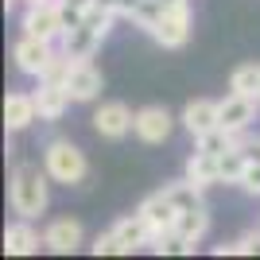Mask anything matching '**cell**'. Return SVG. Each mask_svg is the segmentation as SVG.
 I'll list each match as a JSON object with an SVG mask.
<instances>
[{"label":"cell","instance_id":"12","mask_svg":"<svg viewBox=\"0 0 260 260\" xmlns=\"http://www.w3.org/2000/svg\"><path fill=\"white\" fill-rule=\"evenodd\" d=\"M183 124H186L190 136H202V132H210V128L221 124V105L210 101V98H194L190 105L183 109Z\"/></svg>","mask_w":260,"mask_h":260},{"label":"cell","instance_id":"22","mask_svg":"<svg viewBox=\"0 0 260 260\" xmlns=\"http://www.w3.org/2000/svg\"><path fill=\"white\" fill-rule=\"evenodd\" d=\"M245 163L249 155L241 152V148H229V152L217 155V171H221V183H241V175H245Z\"/></svg>","mask_w":260,"mask_h":260},{"label":"cell","instance_id":"7","mask_svg":"<svg viewBox=\"0 0 260 260\" xmlns=\"http://www.w3.org/2000/svg\"><path fill=\"white\" fill-rule=\"evenodd\" d=\"M171 128H175V117L167 113L163 105H144V109H136V136H140L144 144H163L167 136H171Z\"/></svg>","mask_w":260,"mask_h":260},{"label":"cell","instance_id":"16","mask_svg":"<svg viewBox=\"0 0 260 260\" xmlns=\"http://www.w3.org/2000/svg\"><path fill=\"white\" fill-rule=\"evenodd\" d=\"M113 233L120 237V245H124V252H136V249H144V245H152V233L155 229L148 225V217L136 210V214H128V217H120L117 225H113Z\"/></svg>","mask_w":260,"mask_h":260},{"label":"cell","instance_id":"13","mask_svg":"<svg viewBox=\"0 0 260 260\" xmlns=\"http://www.w3.org/2000/svg\"><path fill=\"white\" fill-rule=\"evenodd\" d=\"M58 51L66 54V58H93V54H98V47H101V35L98 31H89L86 23H74V27H66V35L62 39H58Z\"/></svg>","mask_w":260,"mask_h":260},{"label":"cell","instance_id":"9","mask_svg":"<svg viewBox=\"0 0 260 260\" xmlns=\"http://www.w3.org/2000/svg\"><path fill=\"white\" fill-rule=\"evenodd\" d=\"M217 105H221V128H229V132H249V124L256 120V105H260V101L229 89V98L217 101Z\"/></svg>","mask_w":260,"mask_h":260},{"label":"cell","instance_id":"17","mask_svg":"<svg viewBox=\"0 0 260 260\" xmlns=\"http://www.w3.org/2000/svg\"><path fill=\"white\" fill-rule=\"evenodd\" d=\"M39 245H43V237L31 229L27 217H20L16 225L4 229V252L8 256H31V252H39Z\"/></svg>","mask_w":260,"mask_h":260},{"label":"cell","instance_id":"6","mask_svg":"<svg viewBox=\"0 0 260 260\" xmlns=\"http://www.w3.org/2000/svg\"><path fill=\"white\" fill-rule=\"evenodd\" d=\"M93 128L105 140H124L132 128H136V113H132L124 101H105V105L93 113Z\"/></svg>","mask_w":260,"mask_h":260},{"label":"cell","instance_id":"19","mask_svg":"<svg viewBox=\"0 0 260 260\" xmlns=\"http://www.w3.org/2000/svg\"><path fill=\"white\" fill-rule=\"evenodd\" d=\"M186 179L194 186H214V183H221V171H217V155H206V152H198L194 148V155L186 159Z\"/></svg>","mask_w":260,"mask_h":260},{"label":"cell","instance_id":"3","mask_svg":"<svg viewBox=\"0 0 260 260\" xmlns=\"http://www.w3.org/2000/svg\"><path fill=\"white\" fill-rule=\"evenodd\" d=\"M148 35L159 47H171V51L183 47L190 39V0H167V12L148 27Z\"/></svg>","mask_w":260,"mask_h":260},{"label":"cell","instance_id":"26","mask_svg":"<svg viewBox=\"0 0 260 260\" xmlns=\"http://www.w3.org/2000/svg\"><path fill=\"white\" fill-rule=\"evenodd\" d=\"M93 4H98V0H58V8H62V16H66V27H74Z\"/></svg>","mask_w":260,"mask_h":260},{"label":"cell","instance_id":"28","mask_svg":"<svg viewBox=\"0 0 260 260\" xmlns=\"http://www.w3.org/2000/svg\"><path fill=\"white\" fill-rule=\"evenodd\" d=\"M237 148L249 159H260V136H245V132H237Z\"/></svg>","mask_w":260,"mask_h":260},{"label":"cell","instance_id":"1","mask_svg":"<svg viewBox=\"0 0 260 260\" xmlns=\"http://www.w3.org/2000/svg\"><path fill=\"white\" fill-rule=\"evenodd\" d=\"M47 167H35V163H20L16 171H12L8 179V202L12 210L20 217H27V221H35L39 214H47V202H51V194H47Z\"/></svg>","mask_w":260,"mask_h":260},{"label":"cell","instance_id":"30","mask_svg":"<svg viewBox=\"0 0 260 260\" xmlns=\"http://www.w3.org/2000/svg\"><path fill=\"white\" fill-rule=\"evenodd\" d=\"M4 8H8V12H12V8H16V0H4Z\"/></svg>","mask_w":260,"mask_h":260},{"label":"cell","instance_id":"4","mask_svg":"<svg viewBox=\"0 0 260 260\" xmlns=\"http://www.w3.org/2000/svg\"><path fill=\"white\" fill-rule=\"evenodd\" d=\"M20 27H23V35L58 43V39L66 35V16H62V8H58V0H54V4H27Z\"/></svg>","mask_w":260,"mask_h":260},{"label":"cell","instance_id":"15","mask_svg":"<svg viewBox=\"0 0 260 260\" xmlns=\"http://www.w3.org/2000/svg\"><path fill=\"white\" fill-rule=\"evenodd\" d=\"M31 120H39L35 93H8V98H4V128H8V132L27 128Z\"/></svg>","mask_w":260,"mask_h":260},{"label":"cell","instance_id":"14","mask_svg":"<svg viewBox=\"0 0 260 260\" xmlns=\"http://www.w3.org/2000/svg\"><path fill=\"white\" fill-rule=\"evenodd\" d=\"M43 245L51 252H74L82 245V225L74 217H54L51 225L43 229Z\"/></svg>","mask_w":260,"mask_h":260},{"label":"cell","instance_id":"5","mask_svg":"<svg viewBox=\"0 0 260 260\" xmlns=\"http://www.w3.org/2000/svg\"><path fill=\"white\" fill-rule=\"evenodd\" d=\"M54 54H58V51H54L47 39H35V35H23L20 43L12 47L16 70H20V74H27V78H35V82L47 74V66L54 62Z\"/></svg>","mask_w":260,"mask_h":260},{"label":"cell","instance_id":"29","mask_svg":"<svg viewBox=\"0 0 260 260\" xmlns=\"http://www.w3.org/2000/svg\"><path fill=\"white\" fill-rule=\"evenodd\" d=\"M23 4H54V0H23Z\"/></svg>","mask_w":260,"mask_h":260},{"label":"cell","instance_id":"18","mask_svg":"<svg viewBox=\"0 0 260 260\" xmlns=\"http://www.w3.org/2000/svg\"><path fill=\"white\" fill-rule=\"evenodd\" d=\"M206 229H210V214H206V206L179 210V217H175V233H179L186 245H198V241L206 237Z\"/></svg>","mask_w":260,"mask_h":260},{"label":"cell","instance_id":"24","mask_svg":"<svg viewBox=\"0 0 260 260\" xmlns=\"http://www.w3.org/2000/svg\"><path fill=\"white\" fill-rule=\"evenodd\" d=\"M252 252H260V237L256 233H245V237H237L233 245H221L217 256H252Z\"/></svg>","mask_w":260,"mask_h":260},{"label":"cell","instance_id":"8","mask_svg":"<svg viewBox=\"0 0 260 260\" xmlns=\"http://www.w3.org/2000/svg\"><path fill=\"white\" fill-rule=\"evenodd\" d=\"M66 89H70L74 101H93L101 93V70L89 62V58L70 62V70H66Z\"/></svg>","mask_w":260,"mask_h":260},{"label":"cell","instance_id":"23","mask_svg":"<svg viewBox=\"0 0 260 260\" xmlns=\"http://www.w3.org/2000/svg\"><path fill=\"white\" fill-rule=\"evenodd\" d=\"M163 190H167V198H171V202H175L179 210L202 206V186H194L190 179H183V183H167Z\"/></svg>","mask_w":260,"mask_h":260},{"label":"cell","instance_id":"20","mask_svg":"<svg viewBox=\"0 0 260 260\" xmlns=\"http://www.w3.org/2000/svg\"><path fill=\"white\" fill-rule=\"evenodd\" d=\"M229 89L233 93H245V98H256L260 101V62H245L229 74Z\"/></svg>","mask_w":260,"mask_h":260},{"label":"cell","instance_id":"21","mask_svg":"<svg viewBox=\"0 0 260 260\" xmlns=\"http://www.w3.org/2000/svg\"><path fill=\"white\" fill-rule=\"evenodd\" d=\"M198 140V152H206V155H221V152H229V148H237V132H229V128H210V132H202V136H194Z\"/></svg>","mask_w":260,"mask_h":260},{"label":"cell","instance_id":"25","mask_svg":"<svg viewBox=\"0 0 260 260\" xmlns=\"http://www.w3.org/2000/svg\"><path fill=\"white\" fill-rule=\"evenodd\" d=\"M89 249H93V256H124V245H120V237L113 229H109V233H98Z\"/></svg>","mask_w":260,"mask_h":260},{"label":"cell","instance_id":"2","mask_svg":"<svg viewBox=\"0 0 260 260\" xmlns=\"http://www.w3.org/2000/svg\"><path fill=\"white\" fill-rule=\"evenodd\" d=\"M43 167L51 175V183H62V186H82L89 179V159L86 152L70 140H51L43 148Z\"/></svg>","mask_w":260,"mask_h":260},{"label":"cell","instance_id":"10","mask_svg":"<svg viewBox=\"0 0 260 260\" xmlns=\"http://www.w3.org/2000/svg\"><path fill=\"white\" fill-rule=\"evenodd\" d=\"M70 89H66V82H47V78H39V86H35V105H39V120H58L70 109Z\"/></svg>","mask_w":260,"mask_h":260},{"label":"cell","instance_id":"27","mask_svg":"<svg viewBox=\"0 0 260 260\" xmlns=\"http://www.w3.org/2000/svg\"><path fill=\"white\" fill-rule=\"evenodd\" d=\"M241 190L245 194H260V159H249L245 163V175H241Z\"/></svg>","mask_w":260,"mask_h":260},{"label":"cell","instance_id":"11","mask_svg":"<svg viewBox=\"0 0 260 260\" xmlns=\"http://www.w3.org/2000/svg\"><path fill=\"white\" fill-rule=\"evenodd\" d=\"M136 210L148 217V225H152L155 233H171V229H175V217H179V206L167 198V190H155V194H148ZM155 233H152V237H155Z\"/></svg>","mask_w":260,"mask_h":260}]
</instances>
